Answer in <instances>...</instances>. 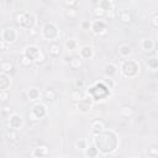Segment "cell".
<instances>
[{
  "instance_id": "obj_8",
  "label": "cell",
  "mask_w": 158,
  "mask_h": 158,
  "mask_svg": "<svg viewBox=\"0 0 158 158\" xmlns=\"http://www.w3.org/2000/svg\"><path fill=\"white\" fill-rule=\"evenodd\" d=\"M19 38V31L12 27V26H9V27H5L2 31H1V41H4L7 46L9 44H12L14 42H16Z\"/></svg>"
},
{
  "instance_id": "obj_17",
  "label": "cell",
  "mask_w": 158,
  "mask_h": 158,
  "mask_svg": "<svg viewBox=\"0 0 158 158\" xmlns=\"http://www.w3.org/2000/svg\"><path fill=\"white\" fill-rule=\"evenodd\" d=\"M41 96H42V91L36 86H32L27 90V99L30 101H38Z\"/></svg>"
},
{
  "instance_id": "obj_32",
  "label": "cell",
  "mask_w": 158,
  "mask_h": 158,
  "mask_svg": "<svg viewBox=\"0 0 158 158\" xmlns=\"http://www.w3.org/2000/svg\"><path fill=\"white\" fill-rule=\"evenodd\" d=\"M64 16L69 20H74L77 19L78 16V12H77V9H65L64 10Z\"/></svg>"
},
{
  "instance_id": "obj_3",
  "label": "cell",
  "mask_w": 158,
  "mask_h": 158,
  "mask_svg": "<svg viewBox=\"0 0 158 158\" xmlns=\"http://www.w3.org/2000/svg\"><path fill=\"white\" fill-rule=\"evenodd\" d=\"M15 21L17 25H20V27L22 28H26V30H31V28H35L36 25H37V17L33 12L31 11H20L16 14L15 16Z\"/></svg>"
},
{
  "instance_id": "obj_7",
  "label": "cell",
  "mask_w": 158,
  "mask_h": 158,
  "mask_svg": "<svg viewBox=\"0 0 158 158\" xmlns=\"http://www.w3.org/2000/svg\"><path fill=\"white\" fill-rule=\"evenodd\" d=\"M90 31L96 36H105L107 32V23L102 19H95L90 21Z\"/></svg>"
},
{
  "instance_id": "obj_2",
  "label": "cell",
  "mask_w": 158,
  "mask_h": 158,
  "mask_svg": "<svg viewBox=\"0 0 158 158\" xmlns=\"http://www.w3.org/2000/svg\"><path fill=\"white\" fill-rule=\"evenodd\" d=\"M110 91L111 89L104 83V81H96L94 83L89 90H88V96L94 101H101V100H105L107 96H110Z\"/></svg>"
},
{
  "instance_id": "obj_48",
  "label": "cell",
  "mask_w": 158,
  "mask_h": 158,
  "mask_svg": "<svg viewBox=\"0 0 158 158\" xmlns=\"http://www.w3.org/2000/svg\"><path fill=\"white\" fill-rule=\"evenodd\" d=\"M116 158H121V157H116Z\"/></svg>"
},
{
  "instance_id": "obj_25",
  "label": "cell",
  "mask_w": 158,
  "mask_h": 158,
  "mask_svg": "<svg viewBox=\"0 0 158 158\" xmlns=\"http://www.w3.org/2000/svg\"><path fill=\"white\" fill-rule=\"evenodd\" d=\"M146 65H147V68H148L149 70L156 72V70L158 69V59H157V57L153 56V57L148 58V59L146 60Z\"/></svg>"
},
{
  "instance_id": "obj_46",
  "label": "cell",
  "mask_w": 158,
  "mask_h": 158,
  "mask_svg": "<svg viewBox=\"0 0 158 158\" xmlns=\"http://www.w3.org/2000/svg\"><path fill=\"white\" fill-rule=\"evenodd\" d=\"M56 158H68V157H65V156H57Z\"/></svg>"
},
{
  "instance_id": "obj_12",
  "label": "cell",
  "mask_w": 158,
  "mask_h": 158,
  "mask_svg": "<svg viewBox=\"0 0 158 158\" xmlns=\"http://www.w3.org/2000/svg\"><path fill=\"white\" fill-rule=\"evenodd\" d=\"M49 154V148L46 144H38L32 148L31 157L32 158H46Z\"/></svg>"
},
{
  "instance_id": "obj_6",
  "label": "cell",
  "mask_w": 158,
  "mask_h": 158,
  "mask_svg": "<svg viewBox=\"0 0 158 158\" xmlns=\"http://www.w3.org/2000/svg\"><path fill=\"white\" fill-rule=\"evenodd\" d=\"M46 115H47V106L43 102L37 101V102H35L32 105V107L30 110V120H32V121H40Z\"/></svg>"
},
{
  "instance_id": "obj_41",
  "label": "cell",
  "mask_w": 158,
  "mask_h": 158,
  "mask_svg": "<svg viewBox=\"0 0 158 158\" xmlns=\"http://www.w3.org/2000/svg\"><path fill=\"white\" fill-rule=\"evenodd\" d=\"M1 112L6 114V115H11V114H12V109H11V106H9V105H4L2 109H1Z\"/></svg>"
},
{
  "instance_id": "obj_1",
  "label": "cell",
  "mask_w": 158,
  "mask_h": 158,
  "mask_svg": "<svg viewBox=\"0 0 158 158\" xmlns=\"http://www.w3.org/2000/svg\"><path fill=\"white\" fill-rule=\"evenodd\" d=\"M118 72L123 78H127V79L136 78L141 72V65L135 59H131V58L123 59L118 67Z\"/></svg>"
},
{
  "instance_id": "obj_14",
  "label": "cell",
  "mask_w": 158,
  "mask_h": 158,
  "mask_svg": "<svg viewBox=\"0 0 158 158\" xmlns=\"http://www.w3.org/2000/svg\"><path fill=\"white\" fill-rule=\"evenodd\" d=\"M95 56V51L94 47L91 46H83L79 48V57L84 60V59H91Z\"/></svg>"
},
{
  "instance_id": "obj_44",
  "label": "cell",
  "mask_w": 158,
  "mask_h": 158,
  "mask_svg": "<svg viewBox=\"0 0 158 158\" xmlns=\"http://www.w3.org/2000/svg\"><path fill=\"white\" fill-rule=\"evenodd\" d=\"M28 32H30V35H31V36H36V35L38 33V31H36V27H35V28L28 30Z\"/></svg>"
},
{
  "instance_id": "obj_10",
  "label": "cell",
  "mask_w": 158,
  "mask_h": 158,
  "mask_svg": "<svg viewBox=\"0 0 158 158\" xmlns=\"http://www.w3.org/2000/svg\"><path fill=\"white\" fill-rule=\"evenodd\" d=\"M93 106H94V101L89 96H84L80 101L77 102V109L81 114H88L93 109Z\"/></svg>"
},
{
  "instance_id": "obj_30",
  "label": "cell",
  "mask_w": 158,
  "mask_h": 158,
  "mask_svg": "<svg viewBox=\"0 0 158 158\" xmlns=\"http://www.w3.org/2000/svg\"><path fill=\"white\" fill-rule=\"evenodd\" d=\"M98 5H99L101 9H104L105 11H107V10L111 9V7H115V2L111 1V0H101Z\"/></svg>"
},
{
  "instance_id": "obj_31",
  "label": "cell",
  "mask_w": 158,
  "mask_h": 158,
  "mask_svg": "<svg viewBox=\"0 0 158 158\" xmlns=\"http://www.w3.org/2000/svg\"><path fill=\"white\" fill-rule=\"evenodd\" d=\"M105 10L104 9H101L99 5H96L95 7H94V10H93V14H94V16L96 17V19H104L105 17Z\"/></svg>"
},
{
  "instance_id": "obj_39",
  "label": "cell",
  "mask_w": 158,
  "mask_h": 158,
  "mask_svg": "<svg viewBox=\"0 0 158 158\" xmlns=\"http://www.w3.org/2000/svg\"><path fill=\"white\" fill-rule=\"evenodd\" d=\"M151 25H152L153 28H158V14L157 12H154L152 15V17H151Z\"/></svg>"
},
{
  "instance_id": "obj_26",
  "label": "cell",
  "mask_w": 158,
  "mask_h": 158,
  "mask_svg": "<svg viewBox=\"0 0 158 158\" xmlns=\"http://www.w3.org/2000/svg\"><path fill=\"white\" fill-rule=\"evenodd\" d=\"M69 98H70V100H72L73 102H78V101H80V100L84 98V95H83L81 90L73 89V90L70 91V94H69Z\"/></svg>"
},
{
  "instance_id": "obj_24",
  "label": "cell",
  "mask_w": 158,
  "mask_h": 158,
  "mask_svg": "<svg viewBox=\"0 0 158 158\" xmlns=\"http://www.w3.org/2000/svg\"><path fill=\"white\" fill-rule=\"evenodd\" d=\"M42 96H43L47 101H53V100H56V99H57L58 93H57L53 88H48V89H46V90L42 93Z\"/></svg>"
},
{
  "instance_id": "obj_13",
  "label": "cell",
  "mask_w": 158,
  "mask_h": 158,
  "mask_svg": "<svg viewBox=\"0 0 158 158\" xmlns=\"http://www.w3.org/2000/svg\"><path fill=\"white\" fill-rule=\"evenodd\" d=\"M117 73H118V67H117L115 63L109 62V63L105 64V67H104V75H105L107 79L115 78V77L117 75Z\"/></svg>"
},
{
  "instance_id": "obj_18",
  "label": "cell",
  "mask_w": 158,
  "mask_h": 158,
  "mask_svg": "<svg viewBox=\"0 0 158 158\" xmlns=\"http://www.w3.org/2000/svg\"><path fill=\"white\" fill-rule=\"evenodd\" d=\"M118 54H120L121 58L128 59V58L132 56V48H131V46H128V44H126V43L120 44V46H118Z\"/></svg>"
},
{
  "instance_id": "obj_40",
  "label": "cell",
  "mask_w": 158,
  "mask_h": 158,
  "mask_svg": "<svg viewBox=\"0 0 158 158\" xmlns=\"http://www.w3.org/2000/svg\"><path fill=\"white\" fill-rule=\"evenodd\" d=\"M20 60H21V64H22V65H25V67H28V65H31V64H32V60H30L28 58H26V57H25V56H22V54H21V59H20Z\"/></svg>"
},
{
  "instance_id": "obj_27",
  "label": "cell",
  "mask_w": 158,
  "mask_h": 158,
  "mask_svg": "<svg viewBox=\"0 0 158 158\" xmlns=\"http://www.w3.org/2000/svg\"><path fill=\"white\" fill-rule=\"evenodd\" d=\"M0 69H1V73L9 74V73L12 72L14 65H12L11 62H9V60H4V62H1V64H0Z\"/></svg>"
},
{
  "instance_id": "obj_23",
  "label": "cell",
  "mask_w": 158,
  "mask_h": 158,
  "mask_svg": "<svg viewBox=\"0 0 158 158\" xmlns=\"http://www.w3.org/2000/svg\"><path fill=\"white\" fill-rule=\"evenodd\" d=\"M100 154L99 149L93 144V146H88L85 149H84V156L86 158H98Z\"/></svg>"
},
{
  "instance_id": "obj_42",
  "label": "cell",
  "mask_w": 158,
  "mask_h": 158,
  "mask_svg": "<svg viewBox=\"0 0 158 158\" xmlns=\"http://www.w3.org/2000/svg\"><path fill=\"white\" fill-rule=\"evenodd\" d=\"M81 28L85 30V31L90 30V21H83L81 22Z\"/></svg>"
},
{
  "instance_id": "obj_38",
  "label": "cell",
  "mask_w": 158,
  "mask_h": 158,
  "mask_svg": "<svg viewBox=\"0 0 158 158\" xmlns=\"http://www.w3.org/2000/svg\"><path fill=\"white\" fill-rule=\"evenodd\" d=\"M84 80L83 79H75L74 80V89H77V90H81V89H84Z\"/></svg>"
},
{
  "instance_id": "obj_28",
  "label": "cell",
  "mask_w": 158,
  "mask_h": 158,
  "mask_svg": "<svg viewBox=\"0 0 158 158\" xmlns=\"http://www.w3.org/2000/svg\"><path fill=\"white\" fill-rule=\"evenodd\" d=\"M133 114H135V111H133V109L130 107V106H122V107L120 109V115H121L122 117L130 118V117L133 116Z\"/></svg>"
},
{
  "instance_id": "obj_34",
  "label": "cell",
  "mask_w": 158,
  "mask_h": 158,
  "mask_svg": "<svg viewBox=\"0 0 158 158\" xmlns=\"http://www.w3.org/2000/svg\"><path fill=\"white\" fill-rule=\"evenodd\" d=\"M116 16H117V11H116L115 7H111V9H109V10L105 12V17H106L107 20H114Z\"/></svg>"
},
{
  "instance_id": "obj_43",
  "label": "cell",
  "mask_w": 158,
  "mask_h": 158,
  "mask_svg": "<svg viewBox=\"0 0 158 158\" xmlns=\"http://www.w3.org/2000/svg\"><path fill=\"white\" fill-rule=\"evenodd\" d=\"M6 47H7V44H6L4 41H1V40H0V51H4V49H6Z\"/></svg>"
},
{
  "instance_id": "obj_21",
  "label": "cell",
  "mask_w": 158,
  "mask_h": 158,
  "mask_svg": "<svg viewBox=\"0 0 158 158\" xmlns=\"http://www.w3.org/2000/svg\"><path fill=\"white\" fill-rule=\"evenodd\" d=\"M10 86H11V78L5 73H0V90H9Z\"/></svg>"
},
{
  "instance_id": "obj_9",
  "label": "cell",
  "mask_w": 158,
  "mask_h": 158,
  "mask_svg": "<svg viewBox=\"0 0 158 158\" xmlns=\"http://www.w3.org/2000/svg\"><path fill=\"white\" fill-rule=\"evenodd\" d=\"M23 118L20 114L17 112H12L11 115H9V120H7V125H9V128L14 130V131H19L23 127Z\"/></svg>"
},
{
  "instance_id": "obj_35",
  "label": "cell",
  "mask_w": 158,
  "mask_h": 158,
  "mask_svg": "<svg viewBox=\"0 0 158 158\" xmlns=\"http://www.w3.org/2000/svg\"><path fill=\"white\" fill-rule=\"evenodd\" d=\"M7 138H9L11 142H17V141H19V133H17V131L10 130L9 133H7Z\"/></svg>"
},
{
  "instance_id": "obj_16",
  "label": "cell",
  "mask_w": 158,
  "mask_h": 158,
  "mask_svg": "<svg viewBox=\"0 0 158 158\" xmlns=\"http://www.w3.org/2000/svg\"><path fill=\"white\" fill-rule=\"evenodd\" d=\"M62 53V48H60V44L57 43V42H51L49 46H48V54L52 57V58H57L59 57Z\"/></svg>"
},
{
  "instance_id": "obj_33",
  "label": "cell",
  "mask_w": 158,
  "mask_h": 158,
  "mask_svg": "<svg viewBox=\"0 0 158 158\" xmlns=\"http://www.w3.org/2000/svg\"><path fill=\"white\" fill-rule=\"evenodd\" d=\"M78 5H79V2L77 0H65V1H63V6L65 9H77Z\"/></svg>"
},
{
  "instance_id": "obj_5",
  "label": "cell",
  "mask_w": 158,
  "mask_h": 158,
  "mask_svg": "<svg viewBox=\"0 0 158 158\" xmlns=\"http://www.w3.org/2000/svg\"><path fill=\"white\" fill-rule=\"evenodd\" d=\"M22 56L32 60V63H43L44 62V54L36 44H28L23 48Z\"/></svg>"
},
{
  "instance_id": "obj_36",
  "label": "cell",
  "mask_w": 158,
  "mask_h": 158,
  "mask_svg": "<svg viewBox=\"0 0 158 158\" xmlns=\"http://www.w3.org/2000/svg\"><path fill=\"white\" fill-rule=\"evenodd\" d=\"M9 99H10L9 90H0V101L1 102H6Z\"/></svg>"
},
{
  "instance_id": "obj_11",
  "label": "cell",
  "mask_w": 158,
  "mask_h": 158,
  "mask_svg": "<svg viewBox=\"0 0 158 158\" xmlns=\"http://www.w3.org/2000/svg\"><path fill=\"white\" fill-rule=\"evenodd\" d=\"M105 130H106V125H105L104 121H101V120H94V121H91V123H90V133H91L93 137L99 136Z\"/></svg>"
},
{
  "instance_id": "obj_4",
  "label": "cell",
  "mask_w": 158,
  "mask_h": 158,
  "mask_svg": "<svg viewBox=\"0 0 158 158\" xmlns=\"http://www.w3.org/2000/svg\"><path fill=\"white\" fill-rule=\"evenodd\" d=\"M59 35H60V31H59V27L57 26V23L49 21V22H46L42 28H41V36L43 40L46 41H49V42H56V40L59 38Z\"/></svg>"
},
{
  "instance_id": "obj_22",
  "label": "cell",
  "mask_w": 158,
  "mask_h": 158,
  "mask_svg": "<svg viewBox=\"0 0 158 158\" xmlns=\"http://www.w3.org/2000/svg\"><path fill=\"white\" fill-rule=\"evenodd\" d=\"M117 16H118V20L122 22V23H130L132 21V15L128 10L123 9V10H120L117 12Z\"/></svg>"
},
{
  "instance_id": "obj_15",
  "label": "cell",
  "mask_w": 158,
  "mask_h": 158,
  "mask_svg": "<svg viewBox=\"0 0 158 158\" xmlns=\"http://www.w3.org/2000/svg\"><path fill=\"white\" fill-rule=\"evenodd\" d=\"M64 48L68 51V52H75V51H79L80 48V44H79V41L74 37H70L68 38L65 42H64Z\"/></svg>"
},
{
  "instance_id": "obj_29",
  "label": "cell",
  "mask_w": 158,
  "mask_h": 158,
  "mask_svg": "<svg viewBox=\"0 0 158 158\" xmlns=\"http://www.w3.org/2000/svg\"><path fill=\"white\" fill-rule=\"evenodd\" d=\"M86 147H88V141L84 139V138H78L74 142V148L78 149V151H84Z\"/></svg>"
},
{
  "instance_id": "obj_37",
  "label": "cell",
  "mask_w": 158,
  "mask_h": 158,
  "mask_svg": "<svg viewBox=\"0 0 158 158\" xmlns=\"http://www.w3.org/2000/svg\"><path fill=\"white\" fill-rule=\"evenodd\" d=\"M148 154H151V156H158V147H157V144L156 143H152L149 147H148Z\"/></svg>"
},
{
  "instance_id": "obj_20",
  "label": "cell",
  "mask_w": 158,
  "mask_h": 158,
  "mask_svg": "<svg viewBox=\"0 0 158 158\" xmlns=\"http://www.w3.org/2000/svg\"><path fill=\"white\" fill-rule=\"evenodd\" d=\"M139 44H141V48L144 52H152L156 48V42L153 40H151V38H143Z\"/></svg>"
},
{
  "instance_id": "obj_47",
  "label": "cell",
  "mask_w": 158,
  "mask_h": 158,
  "mask_svg": "<svg viewBox=\"0 0 158 158\" xmlns=\"http://www.w3.org/2000/svg\"><path fill=\"white\" fill-rule=\"evenodd\" d=\"M128 158H141V157H138V156H131V157H128Z\"/></svg>"
},
{
  "instance_id": "obj_45",
  "label": "cell",
  "mask_w": 158,
  "mask_h": 158,
  "mask_svg": "<svg viewBox=\"0 0 158 158\" xmlns=\"http://www.w3.org/2000/svg\"><path fill=\"white\" fill-rule=\"evenodd\" d=\"M146 158H157V157H156V156H151V154H148Z\"/></svg>"
},
{
  "instance_id": "obj_19",
  "label": "cell",
  "mask_w": 158,
  "mask_h": 158,
  "mask_svg": "<svg viewBox=\"0 0 158 158\" xmlns=\"http://www.w3.org/2000/svg\"><path fill=\"white\" fill-rule=\"evenodd\" d=\"M68 64H69V67L72 69L78 70V69H80L83 67V59L79 56H73V57H70L68 59Z\"/></svg>"
}]
</instances>
